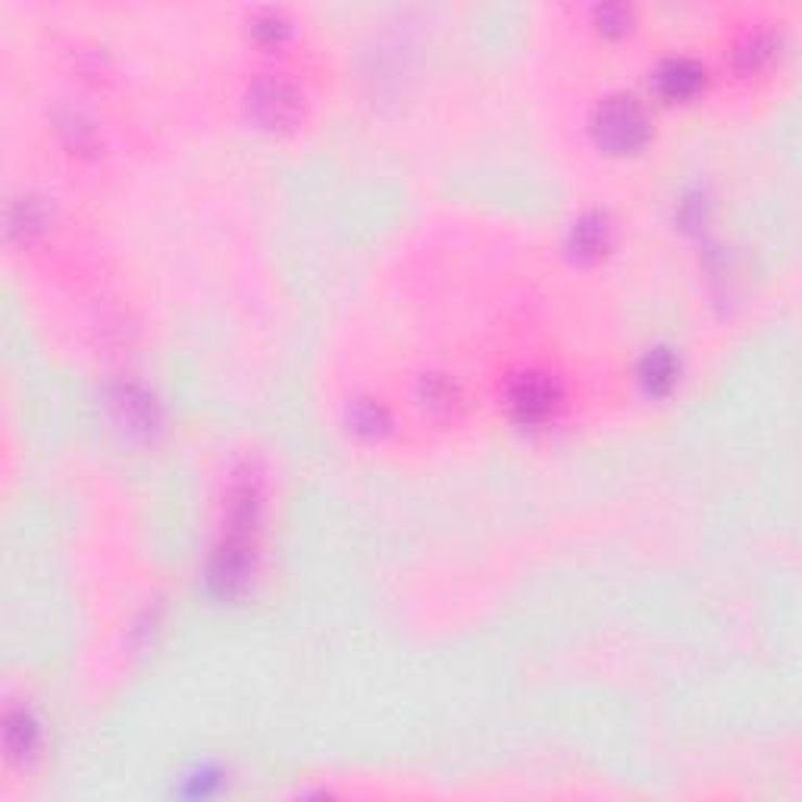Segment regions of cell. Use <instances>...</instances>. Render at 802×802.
<instances>
[{
    "label": "cell",
    "instance_id": "cell-2",
    "mask_svg": "<svg viewBox=\"0 0 802 802\" xmlns=\"http://www.w3.org/2000/svg\"><path fill=\"white\" fill-rule=\"evenodd\" d=\"M558 405V389L552 380L539 377V373H524L514 386H511V408L521 420H543L549 417Z\"/></svg>",
    "mask_w": 802,
    "mask_h": 802
},
{
    "label": "cell",
    "instance_id": "cell-4",
    "mask_svg": "<svg viewBox=\"0 0 802 802\" xmlns=\"http://www.w3.org/2000/svg\"><path fill=\"white\" fill-rule=\"evenodd\" d=\"M257 111L260 116L270 123V126H282V123H289L292 119V113H295V94L285 88V85H264L260 91H257Z\"/></svg>",
    "mask_w": 802,
    "mask_h": 802
},
{
    "label": "cell",
    "instance_id": "cell-5",
    "mask_svg": "<svg viewBox=\"0 0 802 802\" xmlns=\"http://www.w3.org/2000/svg\"><path fill=\"white\" fill-rule=\"evenodd\" d=\"M642 377H646V383L652 389H667L671 386V380H674V360L667 352H655V355H649L646 358V370H642Z\"/></svg>",
    "mask_w": 802,
    "mask_h": 802
},
{
    "label": "cell",
    "instance_id": "cell-1",
    "mask_svg": "<svg viewBox=\"0 0 802 802\" xmlns=\"http://www.w3.org/2000/svg\"><path fill=\"white\" fill-rule=\"evenodd\" d=\"M649 136V119L631 98H611L596 116V139L611 154H631Z\"/></svg>",
    "mask_w": 802,
    "mask_h": 802
},
{
    "label": "cell",
    "instance_id": "cell-3",
    "mask_svg": "<svg viewBox=\"0 0 802 802\" xmlns=\"http://www.w3.org/2000/svg\"><path fill=\"white\" fill-rule=\"evenodd\" d=\"M702 85V69L690 60H667L659 69V91L667 101H687Z\"/></svg>",
    "mask_w": 802,
    "mask_h": 802
}]
</instances>
